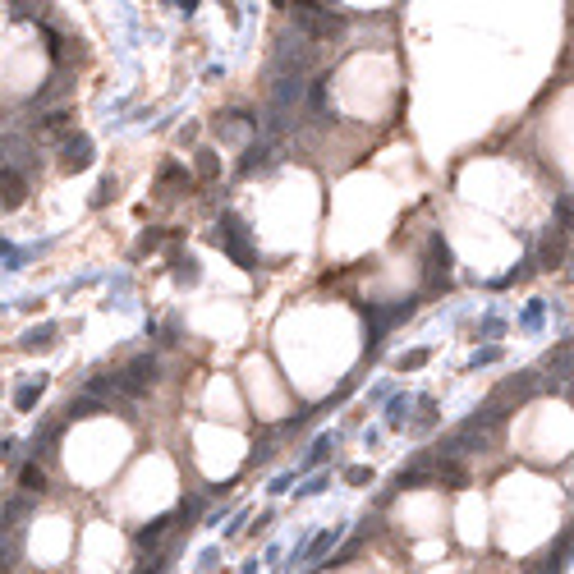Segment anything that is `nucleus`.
<instances>
[{"instance_id": "34", "label": "nucleus", "mask_w": 574, "mask_h": 574, "mask_svg": "<svg viewBox=\"0 0 574 574\" xmlns=\"http://www.w3.org/2000/svg\"><path fill=\"white\" fill-rule=\"evenodd\" d=\"M570 276H574V253H570Z\"/></svg>"}, {"instance_id": "10", "label": "nucleus", "mask_w": 574, "mask_h": 574, "mask_svg": "<svg viewBox=\"0 0 574 574\" xmlns=\"http://www.w3.org/2000/svg\"><path fill=\"white\" fill-rule=\"evenodd\" d=\"M23 198H28V179H23L19 170L0 166V202H5V207H19Z\"/></svg>"}, {"instance_id": "14", "label": "nucleus", "mask_w": 574, "mask_h": 574, "mask_svg": "<svg viewBox=\"0 0 574 574\" xmlns=\"http://www.w3.org/2000/svg\"><path fill=\"white\" fill-rule=\"evenodd\" d=\"M542 262H547V266H561L565 262V234L561 230H552V234H547V239H542Z\"/></svg>"}, {"instance_id": "35", "label": "nucleus", "mask_w": 574, "mask_h": 574, "mask_svg": "<svg viewBox=\"0 0 574 574\" xmlns=\"http://www.w3.org/2000/svg\"><path fill=\"white\" fill-rule=\"evenodd\" d=\"M0 574H5V565H0Z\"/></svg>"}, {"instance_id": "17", "label": "nucleus", "mask_w": 574, "mask_h": 574, "mask_svg": "<svg viewBox=\"0 0 574 574\" xmlns=\"http://www.w3.org/2000/svg\"><path fill=\"white\" fill-rule=\"evenodd\" d=\"M170 524H175V519L170 515H161V519H152V524H147L143 533H138V547H156V542H161V533L170 529Z\"/></svg>"}, {"instance_id": "23", "label": "nucleus", "mask_w": 574, "mask_h": 574, "mask_svg": "<svg viewBox=\"0 0 574 574\" xmlns=\"http://www.w3.org/2000/svg\"><path fill=\"white\" fill-rule=\"evenodd\" d=\"M175 280L193 285V280H198V262H193V257H175Z\"/></svg>"}, {"instance_id": "7", "label": "nucleus", "mask_w": 574, "mask_h": 574, "mask_svg": "<svg viewBox=\"0 0 574 574\" xmlns=\"http://www.w3.org/2000/svg\"><path fill=\"white\" fill-rule=\"evenodd\" d=\"M451 280V248H446L441 234L428 239V285H446Z\"/></svg>"}, {"instance_id": "15", "label": "nucleus", "mask_w": 574, "mask_h": 574, "mask_svg": "<svg viewBox=\"0 0 574 574\" xmlns=\"http://www.w3.org/2000/svg\"><path fill=\"white\" fill-rule=\"evenodd\" d=\"M37 395H42V377H37V382H23V386L14 391V409H19V414H28V409L37 405Z\"/></svg>"}, {"instance_id": "20", "label": "nucleus", "mask_w": 574, "mask_h": 574, "mask_svg": "<svg viewBox=\"0 0 574 574\" xmlns=\"http://www.w3.org/2000/svg\"><path fill=\"white\" fill-rule=\"evenodd\" d=\"M51 340H56V326H33V331L23 335V349H46Z\"/></svg>"}, {"instance_id": "21", "label": "nucleus", "mask_w": 574, "mask_h": 574, "mask_svg": "<svg viewBox=\"0 0 574 574\" xmlns=\"http://www.w3.org/2000/svg\"><path fill=\"white\" fill-rule=\"evenodd\" d=\"M331 451H335V432H331V437H317V441H312V451H308V464H322V460H326Z\"/></svg>"}, {"instance_id": "6", "label": "nucleus", "mask_w": 574, "mask_h": 574, "mask_svg": "<svg viewBox=\"0 0 574 574\" xmlns=\"http://www.w3.org/2000/svg\"><path fill=\"white\" fill-rule=\"evenodd\" d=\"M0 166L5 170H28L33 166V143H28V138H19V133H5V138H0Z\"/></svg>"}, {"instance_id": "12", "label": "nucleus", "mask_w": 574, "mask_h": 574, "mask_svg": "<svg viewBox=\"0 0 574 574\" xmlns=\"http://www.w3.org/2000/svg\"><path fill=\"white\" fill-rule=\"evenodd\" d=\"M276 156H280V147H276V143H253L248 152H243V161H239V175H253V170L271 166Z\"/></svg>"}, {"instance_id": "32", "label": "nucleus", "mask_w": 574, "mask_h": 574, "mask_svg": "<svg viewBox=\"0 0 574 574\" xmlns=\"http://www.w3.org/2000/svg\"><path fill=\"white\" fill-rule=\"evenodd\" d=\"M156 243H161V234L152 230V234H143V239H138V248H143V253H147V248H156Z\"/></svg>"}, {"instance_id": "2", "label": "nucleus", "mask_w": 574, "mask_h": 574, "mask_svg": "<svg viewBox=\"0 0 574 574\" xmlns=\"http://www.w3.org/2000/svg\"><path fill=\"white\" fill-rule=\"evenodd\" d=\"M294 28H303V33L312 37V42H331L335 33H340V14H331L326 5H294Z\"/></svg>"}, {"instance_id": "28", "label": "nucleus", "mask_w": 574, "mask_h": 574, "mask_svg": "<svg viewBox=\"0 0 574 574\" xmlns=\"http://www.w3.org/2000/svg\"><path fill=\"white\" fill-rule=\"evenodd\" d=\"M111 198H115V179H101V188H97V198H92V202L101 207V202H111Z\"/></svg>"}, {"instance_id": "13", "label": "nucleus", "mask_w": 574, "mask_h": 574, "mask_svg": "<svg viewBox=\"0 0 574 574\" xmlns=\"http://www.w3.org/2000/svg\"><path fill=\"white\" fill-rule=\"evenodd\" d=\"M340 533H345V529H326V533H317V538H312L308 547H303V552L294 556V561H299V565H303V561H322V556H326V552L335 547V538H340Z\"/></svg>"}, {"instance_id": "11", "label": "nucleus", "mask_w": 574, "mask_h": 574, "mask_svg": "<svg viewBox=\"0 0 574 574\" xmlns=\"http://www.w3.org/2000/svg\"><path fill=\"white\" fill-rule=\"evenodd\" d=\"M570 552H574V538L565 533V538L556 542V552H547L538 565H533V574H565V561H570Z\"/></svg>"}, {"instance_id": "30", "label": "nucleus", "mask_w": 574, "mask_h": 574, "mask_svg": "<svg viewBox=\"0 0 574 574\" xmlns=\"http://www.w3.org/2000/svg\"><path fill=\"white\" fill-rule=\"evenodd\" d=\"M497 358H501V349H478V354H474V368H478V363H497Z\"/></svg>"}, {"instance_id": "8", "label": "nucleus", "mask_w": 574, "mask_h": 574, "mask_svg": "<svg viewBox=\"0 0 574 574\" xmlns=\"http://www.w3.org/2000/svg\"><path fill=\"white\" fill-rule=\"evenodd\" d=\"M547 372H552V382H547L552 391H561V386H570V382H574V349H570V345H561V349L547 354Z\"/></svg>"}, {"instance_id": "24", "label": "nucleus", "mask_w": 574, "mask_h": 574, "mask_svg": "<svg viewBox=\"0 0 574 574\" xmlns=\"http://www.w3.org/2000/svg\"><path fill=\"white\" fill-rule=\"evenodd\" d=\"M216 170H221V161H216V152H198V175H202V179H211V175H216Z\"/></svg>"}, {"instance_id": "31", "label": "nucleus", "mask_w": 574, "mask_h": 574, "mask_svg": "<svg viewBox=\"0 0 574 574\" xmlns=\"http://www.w3.org/2000/svg\"><path fill=\"white\" fill-rule=\"evenodd\" d=\"M538 322H542V303H533V308L524 312V326H538Z\"/></svg>"}, {"instance_id": "26", "label": "nucleus", "mask_w": 574, "mask_h": 574, "mask_svg": "<svg viewBox=\"0 0 574 574\" xmlns=\"http://www.w3.org/2000/svg\"><path fill=\"white\" fill-rule=\"evenodd\" d=\"M418 409H423L418 432H432V423H437V405H432V400H418Z\"/></svg>"}, {"instance_id": "27", "label": "nucleus", "mask_w": 574, "mask_h": 574, "mask_svg": "<svg viewBox=\"0 0 574 574\" xmlns=\"http://www.w3.org/2000/svg\"><path fill=\"white\" fill-rule=\"evenodd\" d=\"M423 363H428V349H414V354L400 358V368H423Z\"/></svg>"}, {"instance_id": "25", "label": "nucleus", "mask_w": 574, "mask_h": 574, "mask_svg": "<svg viewBox=\"0 0 574 574\" xmlns=\"http://www.w3.org/2000/svg\"><path fill=\"white\" fill-rule=\"evenodd\" d=\"M345 483H354V487L372 483V469H368V464H354V469H345Z\"/></svg>"}, {"instance_id": "33", "label": "nucleus", "mask_w": 574, "mask_h": 574, "mask_svg": "<svg viewBox=\"0 0 574 574\" xmlns=\"http://www.w3.org/2000/svg\"><path fill=\"white\" fill-rule=\"evenodd\" d=\"M138 574H166V561H152V565H143Z\"/></svg>"}, {"instance_id": "9", "label": "nucleus", "mask_w": 574, "mask_h": 574, "mask_svg": "<svg viewBox=\"0 0 574 574\" xmlns=\"http://www.w3.org/2000/svg\"><path fill=\"white\" fill-rule=\"evenodd\" d=\"M92 166V138L88 133H69L65 138V170H88Z\"/></svg>"}, {"instance_id": "3", "label": "nucleus", "mask_w": 574, "mask_h": 574, "mask_svg": "<svg viewBox=\"0 0 574 574\" xmlns=\"http://www.w3.org/2000/svg\"><path fill=\"white\" fill-rule=\"evenodd\" d=\"M312 65V46L303 37H285L271 56V74L276 78H303V69Z\"/></svg>"}, {"instance_id": "18", "label": "nucleus", "mask_w": 574, "mask_h": 574, "mask_svg": "<svg viewBox=\"0 0 574 574\" xmlns=\"http://www.w3.org/2000/svg\"><path fill=\"white\" fill-rule=\"evenodd\" d=\"M437 478H441V483H451V487H464V483H469L464 464H455V460H441V464H437Z\"/></svg>"}, {"instance_id": "29", "label": "nucleus", "mask_w": 574, "mask_h": 574, "mask_svg": "<svg viewBox=\"0 0 574 574\" xmlns=\"http://www.w3.org/2000/svg\"><path fill=\"white\" fill-rule=\"evenodd\" d=\"M308 101L317 106V111H326V88H322V83H312V88H308Z\"/></svg>"}, {"instance_id": "22", "label": "nucleus", "mask_w": 574, "mask_h": 574, "mask_svg": "<svg viewBox=\"0 0 574 574\" xmlns=\"http://www.w3.org/2000/svg\"><path fill=\"white\" fill-rule=\"evenodd\" d=\"M92 414H101V405L92 395H83V400H74L69 405V418H92Z\"/></svg>"}, {"instance_id": "1", "label": "nucleus", "mask_w": 574, "mask_h": 574, "mask_svg": "<svg viewBox=\"0 0 574 574\" xmlns=\"http://www.w3.org/2000/svg\"><path fill=\"white\" fill-rule=\"evenodd\" d=\"M501 423H506L501 405H487L483 414H474L469 423H460V432L451 437V455H460V451H492V441H497Z\"/></svg>"}, {"instance_id": "4", "label": "nucleus", "mask_w": 574, "mask_h": 574, "mask_svg": "<svg viewBox=\"0 0 574 574\" xmlns=\"http://www.w3.org/2000/svg\"><path fill=\"white\" fill-rule=\"evenodd\" d=\"M216 243H221V248H225V253H230L239 266H248V271H253L257 257H253V248H248V230H243V221L234 216V211H225V216H221V234H216Z\"/></svg>"}, {"instance_id": "19", "label": "nucleus", "mask_w": 574, "mask_h": 574, "mask_svg": "<svg viewBox=\"0 0 574 574\" xmlns=\"http://www.w3.org/2000/svg\"><path fill=\"white\" fill-rule=\"evenodd\" d=\"M19 483H23V492H46V474L37 469V464H23V469H19Z\"/></svg>"}, {"instance_id": "5", "label": "nucleus", "mask_w": 574, "mask_h": 574, "mask_svg": "<svg viewBox=\"0 0 574 574\" xmlns=\"http://www.w3.org/2000/svg\"><path fill=\"white\" fill-rule=\"evenodd\" d=\"M115 382H120L124 395H147V391H152V382H156V358L138 354V358H133V363L124 368L120 377H115Z\"/></svg>"}, {"instance_id": "16", "label": "nucleus", "mask_w": 574, "mask_h": 574, "mask_svg": "<svg viewBox=\"0 0 574 574\" xmlns=\"http://www.w3.org/2000/svg\"><path fill=\"white\" fill-rule=\"evenodd\" d=\"M409 409H414V400H409V395H395V400L386 405V428H405Z\"/></svg>"}]
</instances>
